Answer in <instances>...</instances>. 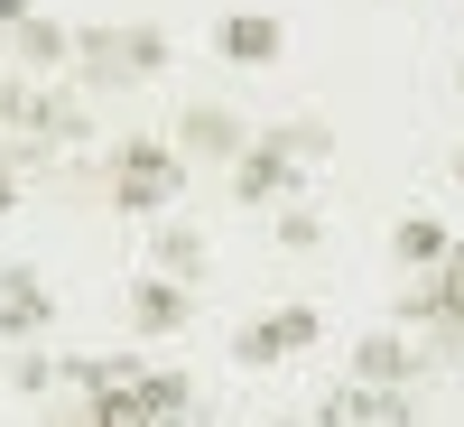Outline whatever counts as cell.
<instances>
[{
    "mask_svg": "<svg viewBox=\"0 0 464 427\" xmlns=\"http://www.w3.org/2000/svg\"><path fill=\"white\" fill-rule=\"evenodd\" d=\"M93 196L111 205V214H177V196H186V159L159 140V131H130V140H111L102 159H93Z\"/></svg>",
    "mask_w": 464,
    "mask_h": 427,
    "instance_id": "1",
    "label": "cell"
},
{
    "mask_svg": "<svg viewBox=\"0 0 464 427\" xmlns=\"http://www.w3.org/2000/svg\"><path fill=\"white\" fill-rule=\"evenodd\" d=\"M74 84L84 93H130L168 74V28L159 19H121V28H74Z\"/></svg>",
    "mask_w": 464,
    "mask_h": 427,
    "instance_id": "2",
    "label": "cell"
},
{
    "mask_svg": "<svg viewBox=\"0 0 464 427\" xmlns=\"http://www.w3.org/2000/svg\"><path fill=\"white\" fill-rule=\"evenodd\" d=\"M316 335H325V306L288 297V306H269V316H251L242 335H232V363H242V372H269V363L306 354V344H316Z\"/></svg>",
    "mask_w": 464,
    "mask_h": 427,
    "instance_id": "3",
    "label": "cell"
},
{
    "mask_svg": "<svg viewBox=\"0 0 464 427\" xmlns=\"http://www.w3.org/2000/svg\"><path fill=\"white\" fill-rule=\"evenodd\" d=\"M168 149L186 168H232L251 149V121L232 102H177V131H168Z\"/></svg>",
    "mask_w": 464,
    "mask_h": 427,
    "instance_id": "4",
    "label": "cell"
},
{
    "mask_svg": "<svg viewBox=\"0 0 464 427\" xmlns=\"http://www.w3.org/2000/svg\"><path fill=\"white\" fill-rule=\"evenodd\" d=\"M223 186H232V205H242V214H279V205H297V186H306V168L288 159V149H269V140H251L242 159L223 168Z\"/></svg>",
    "mask_w": 464,
    "mask_h": 427,
    "instance_id": "5",
    "label": "cell"
},
{
    "mask_svg": "<svg viewBox=\"0 0 464 427\" xmlns=\"http://www.w3.org/2000/svg\"><path fill=\"white\" fill-rule=\"evenodd\" d=\"M409 316H418V325H437V354L464 363V242H446V260L409 288Z\"/></svg>",
    "mask_w": 464,
    "mask_h": 427,
    "instance_id": "6",
    "label": "cell"
},
{
    "mask_svg": "<svg viewBox=\"0 0 464 427\" xmlns=\"http://www.w3.org/2000/svg\"><path fill=\"white\" fill-rule=\"evenodd\" d=\"M47 325H56V288L37 279L28 260H0V335H10V354H19V344H37Z\"/></svg>",
    "mask_w": 464,
    "mask_h": 427,
    "instance_id": "7",
    "label": "cell"
},
{
    "mask_svg": "<svg viewBox=\"0 0 464 427\" xmlns=\"http://www.w3.org/2000/svg\"><path fill=\"white\" fill-rule=\"evenodd\" d=\"M409 381H418V344L391 335V325H372L353 344V391H409Z\"/></svg>",
    "mask_w": 464,
    "mask_h": 427,
    "instance_id": "8",
    "label": "cell"
},
{
    "mask_svg": "<svg viewBox=\"0 0 464 427\" xmlns=\"http://www.w3.org/2000/svg\"><path fill=\"white\" fill-rule=\"evenodd\" d=\"M279 47H288V28L269 10H223L214 19V56L223 65H279Z\"/></svg>",
    "mask_w": 464,
    "mask_h": 427,
    "instance_id": "9",
    "label": "cell"
},
{
    "mask_svg": "<svg viewBox=\"0 0 464 427\" xmlns=\"http://www.w3.org/2000/svg\"><path fill=\"white\" fill-rule=\"evenodd\" d=\"M205 260H214L205 232H196V223H177V214H159V232H149V279L196 288V279H205Z\"/></svg>",
    "mask_w": 464,
    "mask_h": 427,
    "instance_id": "10",
    "label": "cell"
},
{
    "mask_svg": "<svg viewBox=\"0 0 464 427\" xmlns=\"http://www.w3.org/2000/svg\"><path fill=\"white\" fill-rule=\"evenodd\" d=\"M186 316H196V288H177V279H149V269L130 279V325H140V335H177Z\"/></svg>",
    "mask_w": 464,
    "mask_h": 427,
    "instance_id": "11",
    "label": "cell"
},
{
    "mask_svg": "<svg viewBox=\"0 0 464 427\" xmlns=\"http://www.w3.org/2000/svg\"><path fill=\"white\" fill-rule=\"evenodd\" d=\"M65 56H74V28H56V19L10 28V74H65Z\"/></svg>",
    "mask_w": 464,
    "mask_h": 427,
    "instance_id": "12",
    "label": "cell"
},
{
    "mask_svg": "<svg viewBox=\"0 0 464 427\" xmlns=\"http://www.w3.org/2000/svg\"><path fill=\"white\" fill-rule=\"evenodd\" d=\"M0 168H37V149H28V74L0 65Z\"/></svg>",
    "mask_w": 464,
    "mask_h": 427,
    "instance_id": "13",
    "label": "cell"
},
{
    "mask_svg": "<svg viewBox=\"0 0 464 427\" xmlns=\"http://www.w3.org/2000/svg\"><path fill=\"white\" fill-rule=\"evenodd\" d=\"M260 140H269V149H288L297 168H316V159H334V121H325V112H288V121H269Z\"/></svg>",
    "mask_w": 464,
    "mask_h": 427,
    "instance_id": "14",
    "label": "cell"
},
{
    "mask_svg": "<svg viewBox=\"0 0 464 427\" xmlns=\"http://www.w3.org/2000/svg\"><path fill=\"white\" fill-rule=\"evenodd\" d=\"M446 242H455V232H446L437 214H400V232H391V251H400V269H418V279H428V269L446 260Z\"/></svg>",
    "mask_w": 464,
    "mask_h": 427,
    "instance_id": "15",
    "label": "cell"
},
{
    "mask_svg": "<svg viewBox=\"0 0 464 427\" xmlns=\"http://www.w3.org/2000/svg\"><path fill=\"white\" fill-rule=\"evenodd\" d=\"M279 251H325V214L306 205V196H297V205H279Z\"/></svg>",
    "mask_w": 464,
    "mask_h": 427,
    "instance_id": "16",
    "label": "cell"
},
{
    "mask_svg": "<svg viewBox=\"0 0 464 427\" xmlns=\"http://www.w3.org/2000/svg\"><path fill=\"white\" fill-rule=\"evenodd\" d=\"M10 391H19V400H47V391H56V363L37 354V344H19V354H10Z\"/></svg>",
    "mask_w": 464,
    "mask_h": 427,
    "instance_id": "17",
    "label": "cell"
},
{
    "mask_svg": "<svg viewBox=\"0 0 464 427\" xmlns=\"http://www.w3.org/2000/svg\"><path fill=\"white\" fill-rule=\"evenodd\" d=\"M19 196H28V177H19V168H0V214H19Z\"/></svg>",
    "mask_w": 464,
    "mask_h": 427,
    "instance_id": "18",
    "label": "cell"
},
{
    "mask_svg": "<svg viewBox=\"0 0 464 427\" xmlns=\"http://www.w3.org/2000/svg\"><path fill=\"white\" fill-rule=\"evenodd\" d=\"M37 10H28V0H0V28H28Z\"/></svg>",
    "mask_w": 464,
    "mask_h": 427,
    "instance_id": "19",
    "label": "cell"
},
{
    "mask_svg": "<svg viewBox=\"0 0 464 427\" xmlns=\"http://www.w3.org/2000/svg\"><path fill=\"white\" fill-rule=\"evenodd\" d=\"M269 427H306V418H269Z\"/></svg>",
    "mask_w": 464,
    "mask_h": 427,
    "instance_id": "20",
    "label": "cell"
},
{
    "mask_svg": "<svg viewBox=\"0 0 464 427\" xmlns=\"http://www.w3.org/2000/svg\"><path fill=\"white\" fill-rule=\"evenodd\" d=\"M455 186H464V149H455Z\"/></svg>",
    "mask_w": 464,
    "mask_h": 427,
    "instance_id": "21",
    "label": "cell"
},
{
    "mask_svg": "<svg viewBox=\"0 0 464 427\" xmlns=\"http://www.w3.org/2000/svg\"><path fill=\"white\" fill-rule=\"evenodd\" d=\"M455 84H464V65H455Z\"/></svg>",
    "mask_w": 464,
    "mask_h": 427,
    "instance_id": "22",
    "label": "cell"
}]
</instances>
